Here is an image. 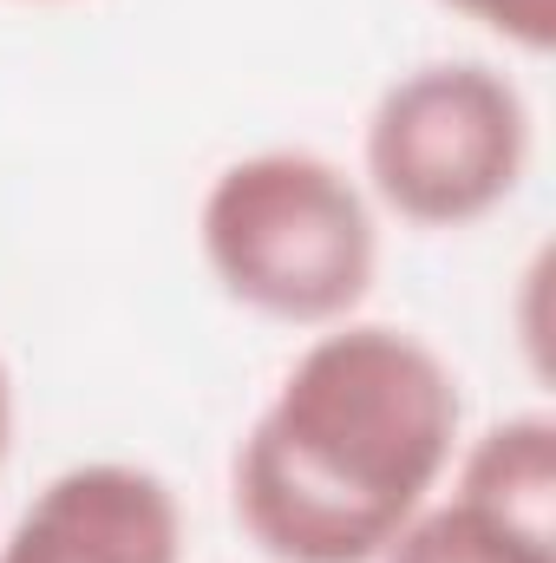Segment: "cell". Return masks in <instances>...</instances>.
<instances>
[{
	"label": "cell",
	"mask_w": 556,
	"mask_h": 563,
	"mask_svg": "<svg viewBox=\"0 0 556 563\" xmlns=\"http://www.w3.org/2000/svg\"><path fill=\"white\" fill-rule=\"evenodd\" d=\"M531 164V106L485 59H432L367 119V184L419 230L485 223Z\"/></svg>",
	"instance_id": "3"
},
{
	"label": "cell",
	"mask_w": 556,
	"mask_h": 563,
	"mask_svg": "<svg viewBox=\"0 0 556 563\" xmlns=\"http://www.w3.org/2000/svg\"><path fill=\"white\" fill-rule=\"evenodd\" d=\"M465 20H478L485 33L511 40L518 53H551L556 46V0H438Z\"/></svg>",
	"instance_id": "7"
},
{
	"label": "cell",
	"mask_w": 556,
	"mask_h": 563,
	"mask_svg": "<svg viewBox=\"0 0 556 563\" xmlns=\"http://www.w3.org/2000/svg\"><path fill=\"white\" fill-rule=\"evenodd\" d=\"M452 498H465L485 518L518 525L531 538H556V426L544 413L491 426L465 452Z\"/></svg>",
	"instance_id": "5"
},
{
	"label": "cell",
	"mask_w": 556,
	"mask_h": 563,
	"mask_svg": "<svg viewBox=\"0 0 556 563\" xmlns=\"http://www.w3.org/2000/svg\"><path fill=\"white\" fill-rule=\"evenodd\" d=\"M7 432H13V380L0 367V465H7Z\"/></svg>",
	"instance_id": "8"
},
{
	"label": "cell",
	"mask_w": 556,
	"mask_h": 563,
	"mask_svg": "<svg viewBox=\"0 0 556 563\" xmlns=\"http://www.w3.org/2000/svg\"><path fill=\"white\" fill-rule=\"evenodd\" d=\"M380 563H556V538H531L518 525L485 518L465 498H445V505H425L380 551Z\"/></svg>",
	"instance_id": "6"
},
{
	"label": "cell",
	"mask_w": 556,
	"mask_h": 563,
	"mask_svg": "<svg viewBox=\"0 0 556 563\" xmlns=\"http://www.w3.org/2000/svg\"><path fill=\"white\" fill-rule=\"evenodd\" d=\"M184 558V511L177 492L144 465H73L59 472L13 538L0 563H177Z\"/></svg>",
	"instance_id": "4"
},
{
	"label": "cell",
	"mask_w": 556,
	"mask_h": 563,
	"mask_svg": "<svg viewBox=\"0 0 556 563\" xmlns=\"http://www.w3.org/2000/svg\"><path fill=\"white\" fill-rule=\"evenodd\" d=\"M197 243L230 301L288 321H347L380 269V230L360 184L314 151L236 157L197 217Z\"/></svg>",
	"instance_id": "2"
},
{
	"label": "cell",
	"mask_w": 556,
	"mask_h": 563,
	"mask_svg": "<svg viewBox=\"0 0 556 563\" xmlns=\"http://www.w3.org/2000/svg\"><path fill=\"white\" fill-rule=\"evenodd\" d=\"M458 452V380L407 328L334 321L236 445L230 498L276 563H380Z\"/></svg>",
	"instance_id": "1"
}]
</instances>
